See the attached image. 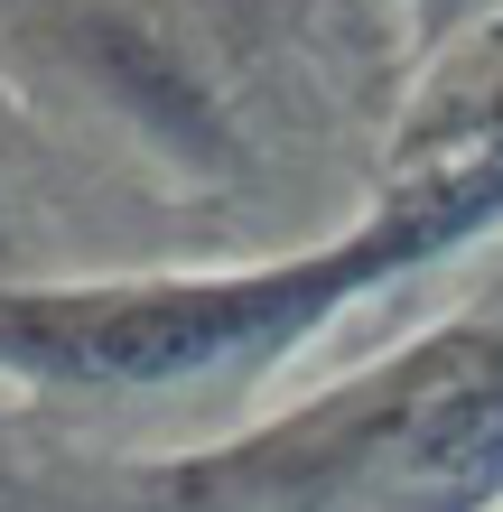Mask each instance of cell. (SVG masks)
Instances as JSON below:
<instances>
[{
  "label": "cell",
  "mask_w": 503,
  "mask_h": 512,
  "mask_svg": "<svg viewBox=\"0 0 503 512\" xmlns=\"http://www.w3.org/2000/svg\"><path fill=\"white\" fill-rule=\"evenodd\" d=\"M38 466H56V457H38V447L19 438V419L0 410V512H47V475Z\"/></svg>",
  "instance_id": "obj_1"
}]
</instances>
